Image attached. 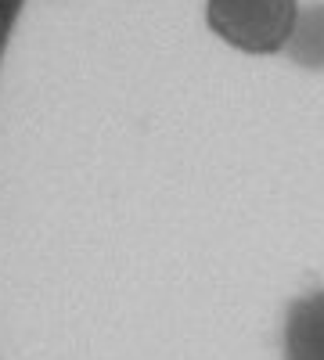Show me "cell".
<instances>
[{
	"instance_id": "1",
	"label": "cell",
	"mask_w": 324,
	"mask_h": 360,
	"mask_svg": "<svg viewBox=\"0 0 324 360\" xmlns=\"http://www.w3.org/2000/svg\"><path fill=\"white\" fill-rule=\"evenodd\" d=\"M213 29L234 47L267 54L296 37V0H209Z\"/></svg>"
},
{
	"instance_id": "2",
	"label": "cell",
	"mask_w": 324,
	"mask_h": 360,
	"mask_svg": "<svg viewBox=\"0 0 324 360\" xmlns=\"http://www.w3.org/2000/svg\"><path fill=\"white\" fill-rule=\"evenodd\" d=\"M288 360H324V292L310 295L292 314Z\"/></svg>"
}]
</instances>
